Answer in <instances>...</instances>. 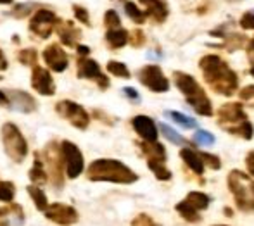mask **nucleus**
Wrapping results in <instances>:
<instances>
[{
  "label": "nucleus",
  "instance_id": "29",
  "mask_svg": "<svg viewBox=\"0 0 254 226\" xmlns=\"http://www.w3.org/2000/svg\"><path fill=\"white\" fill-rule=\"evenodd\" d=\"M164 116L171 117L178 126L185 128V130H189V128H195V119H192V117L185 116V114H182V113H177V111H166Z\"/></svg>",
  "mask_w": 254,
  "mask_h": 226
},
{
  "label": "nucleus",
  "instance_id": "33",
  "mask_svg": "<svg viewBox=\"0 0 254 226\" xmlns=\"http://www.w3.org/2000/svg\"><path fill=\"white\" fill-rule=\"evenodd\" d=\"M14 185L10 181H0V200L2 202H12L14 199Z\"/></svg>",
  "mask_w": 254,
  "mask_h": 226
},
{
  "label": "nucleus",
  "instance_id": "31",
  "mask_svg": "<svg viewBox=\"0 0 254 226\" xmlns=\"http://www.w3.org/2000/svg\"><path fill=\"white\" fill-rule=\"evenodd\" d=\"M159 130L163 131V135L166 136V138L170 140L171 143H177V145H187V140H185L180 133H177V131H175L173 128L168 126V124L161 123L159 124Z\"/></svg>",
  "mask_w": 254,
  "mask_h": 226
},
{
  "label": "nucleus",
  "instance_id": "38",
  "mask_svg": "<svg viewBox=\"0 0 254 226\" xmlns=\"http://www.w3.org/2000/svg\"><path fill=\"white\" fill-rule=\"evenodd\" d=\"M199 154H201L204 164H207L211 170L218 171L221 168V161H220V157H218V156H214V154H207V152H199Z\"/></svg>",
  "mask_w": 254,
  "mask_h": 226
},
{
  "label": "nucleus",
  "instance_id": "54",
  "mask_svg": "<svg viewBox=\"0 0 254 226\" xmlns=\"http://www.w3.org/2000/svg\"><path fill=\"white\" fill-rule=\"evenodd\" d=\"M216 226H227V225H216Z\"/></svg>",
  "mask_w": 254,
  "mask_h": 226
},
{
  "label": "nucleus",
  "instance_id": "40",
  "mask_svg": "<svg viewBox=\"0 0 254 226\" xmlns=\"http://www.w3.org/2000/svg\"><path fill=\"white\" fill-rule=\"evenodd\" d=\"M73 10H74V17H76V19L80 21V23H83V24H87V26H90V17H88V12H87V9H85V7L74 5Z\"/></svg>",
  "mask_w": 254,
  "mask_h": 226
},
{
  "label": "nucleus",
  "instance_id": "26",
  "mask_svg": "<svg viewBox=\"0 0 254 226\" xmlns=\"http://www.w3.org/2000/svg\"><path fill=\"white\" fill-rule=\"evenodd\" d=\"M147 166L149 170L154 173V176L161 181H168L171 180V171L166 168V163H161V161H152V159H147Z\"/></svg>",
  "mask_w": 254,
  "mask_h": 226
},
{
  "label": "nucleus",
  "instance_id": "49",
  "mask_svg": "<svg viewBox=\"0 0 254 226\" xmlns=\"http://www.w3.org/2000/svg\"><path fill=\"white\" fill-rule=\"evenodd\" d=\"M5 69H7V59L2 50H0V71H5Z\"/></svg>",
  "mask_w": 254,
  "mask_h": 226
},
{
  "label": "nucleus",
  "instance_id": "28",
  "mask_svg": "<svg viewBox=\"0 0 254 226\" xmlns=\"http://www.w3.org/2000/svg\"><path fill=\"white\" fill-rule=\"evenodd\" d=\"M185 200H187V202H190L197 211L207 209V207H209V202H211L209 195H206V193H202V192H190Z\"/></svg>",
  "mask_w": 254,
  "mask_h": 226
},
{
  "label": "nucleus",
  "instance_id": "11",
  "mask_svg": "<svg viewBox=\"0 0 254 226\" xmlns=\"http://www.w3.org/2000/svg\"><path fill=\"white\" fill-rule=\"evenodd\" d=\"M57 24V17L52 10H47V9H40L37 14L33 16L30 23V30L33 31L37 37L40 38H49L52 35L54 28Z\"/></svg>",
  "mask_w": 254,
  "mask_h": 226
},
{
  "label": "nucleus",
  "instance_id": "17",
  "mask_svg": "<svg viewBox=\"0 0 254 226\" xmlns=\"http://www.w3.org/2000/svg\"><path fill=\"white\" fill-rule=\"evenodd\" d=\"M131 126L145 142H157V126L149 116H135L131 119Z\"/></svg>",
  "mask_w": 254,
  "mask_h": 226
},
{
  "label": "nucleus",
  "instance_id": "39",
  "mask_svg": "<svg viewBox=\"0 0 254 226\" xmlns=\"http://www.w3.org/2000/svg\"><path fill=\"white\" fill-rule=\"evenodd\" d=\"M239 99H241L242 102H248L251 107H254V85H248V87L242 88V90L239 92Z\"/></svg>",
  "mask_w": 254,
  "mask_h": 226
},
{
  "label": "nucleus",
  "instance_id": "47",
  "mask_svg": "<svg viewBox=\"0 0 254 226\" xmlns=\"http://www.w3.org/2000/svg\"><path fill=\"white\" fill-rule=\"evenodd\" d=\"M88 52H90V49H88V47H85V45H78V56L87 57V56H88Z\"/></svg>",
  "mask_w": 254,
  "mask_h": 226
},
{
  "label": "nucleus",
  "instance_id": "25",
  "mask_svg": "<svg viewBox=\"0 0 254 226\" xmlns=\"http://www.w3.org/2000/svg\"><path fill=\"white\" fill-rule=\"evenodd\" d=\"M175 209H177V213L180 214L185 221H189V223H199V221H201L199 211L195 209L190 202H187V200H182V202H178Z\"/></svg>",
  "mask_w": 254,
  "mask_h": 226
},
{
  "label": "nucleus",
  "instance_id": "4",
  "mask_svg": "<svg viewBox=\"0 0 254 226\" xmlns=\"http://www.w3.org/2000/svg\"><path fill=\"white\" fill-rule=\"evenodd\" d=\"M173 78L177 88L182 92V95L185 97L187 104L199 116L204 117L213 116V106H211L209 97L206 95V92L202 90L201 85L194 80V76H190L189 73H184V71H175Z\"/></svg>",
  "mask_w": 254,
  "mask_h": 226
},
{
  "label": "nucleus",
  "instance_id": "52",
  "mask_svg": "<svg viewBox=\"0 0 254 226\" xmlns=\"http://www.w3.org/2000/svg\"><path fill=\"white\" fill-rule=\"evenodd\" d=\"M0 3H12V0H0Z\"/></svg>",
  "mask_w": 254,
  "mask_h": 226
},
{
  "label": "nucleus",
  "instance_id": "2",
  "mask_svg": "<svg viewBox=\"0 0 254 226\" xmlns=\"http://www.w3.org/2000/svg\"><path fill=\"white\" fill-rule=\"evenodd\" d=\"M87 178L90 181H111L121 183V185H130L138 180L135 171L116 159L94 161L87 170Z\"/></svg>",
  "mask_w": 254,
  "mask_h": 226
},
{
  "label": "nucleus",
  "instance_id": "5",
  "mask_svg": "<svg viewBox=\"0 0 254 226\" xmlns=\"http://www.w3.org/2000/svg\"><path fill=\"white\" fill-rule=\"evenodd\" d=\"M227 185L234 195L235 204L244 213H254V181L244 171L232 170L228 173Z\"/></svg>",
  "mask_w": 254,
  "mask_h": 226
},
{
  "label": "nucleus",
  "instance_id": "53",
  "mask_svg": "<svg viewBox=\"0 0 254 226\" xmlns=\"http://www.w3.org/2000/svg\"><path fill=\"white\" fill-rule=\"evenodd\" d=\"M249 73H251V74H253V78H254V64L251 66V69H249Z\"/></svg>",
  "mask_w": 254,
  "mask_h": 226
},
{
  "label": "nucleus",
  "instance_id": "50",
  "mask_svg": "<svg viewBox=\"0 0 254 226\" xmlns=\"http://www.w3.org/2000/svg\"><path fill=\"white\" fill-rule=\"evenodd\" d=\"M223 213L227 214L228 218H230V216H234V211H232L230 207H225V209H223Z\"/></svg>",
  "mask_w": 254,
  "mask_h": 226
},
{
  "label": "nucleus",
  "instance_id": "18",
  "mask_svg": "<svg viewBox=\"0 0 254 226\" xmlns=\"http://www.w3.org/2000/svg\"><path fill=\"white\" fill-rule=\"evenodd\" d=\"M24 220V214L21 206L10 204V206L0 207V226H14L21 225Z\"/></svg>",
  "mask_w": 254,
  "mask_h": 226
},
{
  "label": "nucleus",
  "instance_id": "35",
  "mask_svg": "<svg viewBox=\"0 0 254 226\" xmlns=\"http://www.w3.org/2000/svg\"><path fill=\"white\" fill-rule=\"evenodd\" d=\"M17 59H19L21 64H26V66H35L38 60V56L37 52H35L33 49H24L19 52V56H17Z\"/></svg>",
  "mask_w": 254,
  "mask_h": 226
},
{
  "label": "nucleus",
  "instance_id": "46",
  "mask_svg": "<svg viewBox=\"0 0 254 226\" xmlns=\"http://www.w3.org/2000/svg\"><path fill=\"white\" fill-rule=\"evenodd\" d=\"M246 166H248V171L254 176V150H251V152L246 156Z\"/></svg>",
  "mask_w": 254,
  "mask_h": 226
},
{
  "label": "nucleus",
  "instance_id": "30",
  "mask_svg": "<svg viewBox=\"0 0 254 226\" xmlns=\"http://www.w3.org/2000/svg\"><path fill=\"white\" fill-rule=\"evenodd\" d=\"M125 12H127L128 17H130V19L133 21V23H137V24L145 23V17H147V14L142 12V10L138 9V7L135 5L133 2H127V3H125Z\"/></svg>",
  "mask_w": 254,
  "mask_h": 226
},
{
  "label": "nucleus",
  "instance_id": "14",
  "mask_svg": "<svg viewBox=\"0 0 254 226\" xmlns=\"http://www.w3.org/2000/svg\"><path fill=\"white\" fill-rule=\"evenodd\" d=\"M44 60L47 62V66L51 67L52 71H56V73H63L67 67V62H69L67 54L57 44L49 45L47 49L44 50Z\"/></svg>",
  "mask_w": 254,
  "mask_h": 226
},
{
  "label": "nucleus",
  "instance_id": "6",
  "mask_svg": "<svg viewBox=\"0 0 254 226\" xmlns=\"http://www.w3.org/2000/svg\"><path fill=\"white\" fill-rule=\"evenodd\" d=\"M2 142H3V147H5L7 156H9L14 163H23L28 154V143L16 124H12V123L3 124Z\"/></svg>",
  "mask_w": 254,
  "mask_h": 226
},
{
  "label": "nucleus",
  "instance_id": "19",
  "mask_svg": "<svg viewBox=\"0 0 254 226\" xmlns=\"http://www.w3.org/2000/svg\"><path fill=\"white\" fill-rule=\"evenodd\" d=\"M145 7V14L151 16L156 23H164L168 17V5L163 0H138Z\"/></svg>",
  "mask_w": 254,
  "mask_h": 226
},
{
  "label": "nucleus",
  "instance_id": "37",
  "mask_svg": "<svg viewBox=\"0 0 254 226\" xmlns=\"http://www.w3.org/2000/svg\"><path fill=\"white\" fill-rule=\"evenodd\" d=\"M104 24H106L109 30H116V28H120L121 21H120V16H118L116 10H107L106 16H104Z\"/></svg>",
  "mask_w": 254,
  "mask_h": 226
},
{
  "label": "nucleus",
  "instance_id": "51",
  "mask_svg": "<svg viewBox=\"0 0 254 226\" xmlns=\"http://www.w3.org/2000/svg\"><path fill=\"white\" fill-rule=\"evenodd\" d=\"M249 49H251L253 52H254V38H253V40H251V44H249Z\"/></svg>",
  "mask_w": 254,
  "mask_h": 226
},
{
  "label": "nucleus",
  "instance_id": "32",
  "mask_svg": "<svg viewBox=\"0 0 254 226\" xmlns=\"http://www.w3.org/2000/svg\"><path fill=\"white\" fill-rule=\"evenodd\" d=\"M107 71L118 78H130L128 67L125 66L123 62H118V60H109V62H107Z\"/></svg>",
  "mask_w": 254,
  "mask_h": 226
},
{
  "label": "nucleus",
  "instance_id": "20",
  "mask_svg": "<svg viewBox=\"0 0 254 226\" xmlns=\"http://www.w3.org/2000/svg\"><path fill=\"white\" fill-rule=\"evenodd\" d=\"M180 157L184 159L185 166H187L192 173H195L197 176H201L204 173V161L199 152L189 149V147H184V149H180Z\"/></svg>",
  "mask_w": 254,
  "mask_h": 226
},
{
  "label": "nucleus",
  "instance_id": "3",
  "mask_svg": "<svg viewBox=\"0 0 254 226\" xmlns=\"http://www.w3.org/2000/svg\"><path fill=\"white\" fill-rule=\"evenodd\" d=\"M218 124L234 136L251 140L254 136V126L249 121L242 104L228 102L218 109Z\"/></svg>",
  "mask_w": 254,
  "mask_h": 226
},
{
  "label": "nucleus",
  "instance_id": "1",
  "mask_svg": "<svg viewBox=\"0 0 254 226\" xmlns=\"http://www.w3.org/2000/svg\"><path fill=\"white\" fill-rule=\"evenodd\" d=\"M204 81L216 93L232 97L239 90V76L225 59L216 54H207L199 60Z\"/></svg>",
  "mask_w": 254,
  "mask_h": 226
},
{
  "label": "nucleus",
  "instance_id": "8",
  "mask_svg": "<svg viewBox=\"0 0 254 226\" xmlns=\"http://www.w3.org/2000/svg\"><path fill=\"white\" fill-rule=\"evenodd\" d=\"M138 81L154 93H164L170 90V80L164 76L157 64H149L138 71Z\"/></svg>",
  "mask_w": 254,
  "mask_h": 226
},
{
  "label": "nucleus",
  "instance_id": "12",
  "mask_svg": "<svg viewBox=\"0 0 254 226\" xmlns=\"http://www.w3.org/2000/svg\"><path fill=\"white\" fill-rule=\"evenodd\" d=\"M78 78L97 81V85L102 90L109 87V80H107V76L102 74L101 66H99L95 60L87 59V57H80V59H78Z\"/></svg>",
  "mask_w": 254,
  "mask_h": 226
},
{
  "label": "nucleus",
  "instance_id": "9",
  "mask_svg": "<svg viewBox=\"0 0 254 226\" xmlns=\"http://www.w3.org/2000/svg\"><path fill=\"white\" fill-rule=\"evenodd\" d=\"M45 161H47V166H49V171H51V176H52V183L61 188L64 183V170H63V164H64V159H63V150L61 147H57L56 142L49 143L45 147Z\"/></svg>",
  "mask_w": 254,
  "mask_h": 226
},
{
  "label": "nucleus",
  "instance_id": "7",
  "mask_svg": "<svg viewBox=\"0 0 254 226\" xmlns=\"http://www.w3.org/2000/svg\"><path fill=\"white\" fill-rule=\"evenodd\" d=\"M56 113L61 117H64L66 121H69L78 130H87L88 124H90V116H88L87 111L80 104L71 102V100H61V102H57Z\"/></svg>",
  "mask_w": 254,
  "mask_h": 226
},
{
  "label": "nucleus",
  "instance_id": "42",
  "mask_svg": "<svg viewBox=\"0 0 254 226\" xmlns=\"http://www.w3.org/2000/svg\"><path fill=\"white\" fill-rule=\"evenodd\" d=\"M130 44L133 45V47H142V45L145 44V35L142 33L140 30H135L133 35L130 37Z\"/></svg>",
  "mask_w": 254,
  "mask_h": 226
},
{
  "label": "nucleus",
  "instance_id": "10",
  "mask_svg": "<svg viewBox=\"0 0 254 226\" xmlns=\"http://www.w3.org/2000/svg\"><path fill=\"white\" fill-rule=\"evenodd\" d=\"M61 150H63V159L66 164V174L69 178H76L83 171V154L80 152L73 142H63L61 143Z\"/></svg>",
  "mask_w": 254,
  "mask_h": 226
},
{
  "label": "nucleus",
  "instance_id": "15",
  "mask_svg": "<svg viewBox=\"0 0 254 226\" xmlns=\"http://www.w3.org/2000/svg\"><path fill=\"white\" fill-rule=\"evenodd\" d=\"M31 87L40 95H54L56 93V87H54L51 73L38 66L33 67V73H31Z\"/></svg>",
  "mask_w": 254,
  "mask_h": 226
},
{
  "label": "nucleus",
  "instance_id": "45",
  "mask_svg": "<svg viewBox=\"0 0 254 226\" xmlns=\"http://www.w3.org/2000/svg\"><path fill=\"white\" fill-rule=\"evenodd\" d=\"M31 3H26V5H17L16 7V10H14V16H17V17H24L26 14H30V10H31Z\"/></svg>",
  "mask_w": 254,
  "mask_h": 226
},
{
  "label": "nucleus",
  "instance_id": "13",
  "mask_svg": "<svg viewBox=\"0 0 254 226\" xmlns=\"http://www.w3.org/2000/svg\"><path fill=\"white\" fill-rule=\"evenodd\" d=\"M45 218L61 226H69L78 221V213L71 206L56 202L52 206H49V209L45 211Z\"/></svg>",
  "mask_w": 254,
  "mask_h": 226
},
{
  "label": "nucleus",
  "instance_id": "34",
  "mask_svg": "<svg viewBox=\"0 0 254 226\" xmlns=\"http://www.w3.org/2000/svg\"><path fill=\"white\" fill-rule=\"evenodd\" d=\"M246 44L244 35H230V37H225V47L228 49V52H234V50L241 49Z\"/></svg>",
  "mask_w": 254,
  "mask_h": 226
},
{
  "label": "nucleus",
  "instance_id": "23",
  "mask_svg": "<svg viewBox=\"0 0 254 226\" xmlns=\"http://www.w3.org/2000/svg\"><path fill=\"white\" fill-rule=\"evenodd\" d=\"M106 42L109 44L111 49H121L130 42V35L123 28H116V30H109L106 33Z\"/></svg>",
  "mask_w": 254,
  "mask_h": 226
},
{
  "label": "nucleus",
  "instance_id": "27",
  "mask_svg": "<svg viewBox=\"0 0 254 226\" xmlns=\"http://www.w3.org/2000/svg\"><path fill=\"white\" fill-rule=\"evenodd\" d=\"M28 193L33 199L35 206L38 211H47L49 209V202H47V195L42 192V188H38V185H30L28 186Z\"/></svg>",
  "mask_w": 254,
  "mask_h": 226
},
{
  "label": "nucleus",
  "instance_id": "41",
  "mask_svg": "<svg viewBox=\"0 0 254 226\" xmlns=\"http://www.w3.org/2000/svg\"><path fill=\"white\" fill-rule=\"evenodd\" d=\"M131 226H157V225L151 216H147V214H138V216L131 221Z\"/></svg>",
  "mask_w": 254,
  "mask_h": 226
},
{
  "label": "nucleus",
  "instance_id": "22",
  "mask_svg": "<svg viewBox=\"0 0 254 226\" xmlns=\"http://www.w3.org/2000/svg\"><path fill=\"white\" fill-rule=\"evenodd\" d=\"M57 33L61 37V42L67 47H74L76 45V40L80 38V31L74 28V24L71 21H66V23H61L57 26Z\"/></svg>",
  "mask_w": 254,
  "mask_h": 226
},
{
  "label": "nucleus",
  "instance_id": "43",
  "mask_svg": "<svg viewBox=\"0 0 254 226\" xmlns=\"http://www.w3.org/2000/svg\"><path fill=\"white\" fill-rule=\"evenodd\" d=\"M241 26L244 30H254V14L253 12H246L241 17Z\"/></svg>",
  "mask_w": 254,
  "mask_h": 226
},
{
  "label": "nucleus",
  "instance_id": "21",
  "mask_svg": "<svg viewBox=\"0 0 254 226\" xmlns=\"http://www.w3.org/2000/svg\"><path fill=\"white\" fill-rule=\"evenodd\" d=\"M140 152L144 154L147 159H152V161H161V163H166V149H164L163 143L159 142H138L137 143Z\"/></svg>",
  "mask_w": 254,
  "mask_h": 226
},
{
  "label": "nucleus",
  "instance_id": "44",
  "mask_svg": "<svg viewBox=\"0 0 254 226\" xmlns=\"http://www.w3.org/2000/svg\"><path fill=\"white\" fill-rule=\"evenodd\" d=\"M123 95L127 97V99L133 100V102H138V100H140V95H138V92L135 90V88H131V87L123 88Z\"/></svg>",
  "mask_w": 254,
  "mask_h": 226
},
{
  "label": "nucleus",
  "instance_id": "16",
  "mask_svg": "<svg viewBox=\"0 0 254 226\" xmlns=\"http://www.w3.org/2000/svg\"><path fill=\"white\" fill-rule=\"evenodd\" d=\"M9 97V107H12L14 111H19V113H33L37 109V102L35 99L26 92L21 90H10L5 92Z\"/></svg>",
  "mask_w": 254,
  "mask_h": 226
},
{
  "label": "nucleus",
  "instance_id": "24",
  "mask_svg": "<svg viewBox=\"0 0 254 226\" xmlns=\"http://www.w3.org/2000/svg\"><path fill=\"white\" fill-rule=\"evenodd\" d=\"M30 180L38 186L47 183V173H45V170H44V161H42L38 152H35V164L30 170Z\"/></svg>",
  "mask_w": 254,
  "mask_h": 226
},
{
  "label": "nucleus",
  "instance_id": "36",
  "mask_svg": "<svg viewBox=\"0 0 254 226\" xmlns=\"http://www.w3.org/2000/svg\"><path fill=\"white\" fill-rule=\"evenodd\" d=\"M194 140L197 145H213L214 143V136L206 130H197L194 133Z\"/></svg>",
  "mask_w": 254,
  "mask_h": 226
},
{
  "label": "nucleus",
  "instance_id": "48",
  "mask_svg": "<svg viewBox=\"0 0 254 226\" xmlns=\"http://www.w3.org/2000/svg\"><path fill=\"white\" fill-rule=\"evenodd\" d=\"M0 106H9V97L3 90H0Z\"/></svg>",
  "mask_w": 254,
  "mask_h": 226
}]
</instances>
